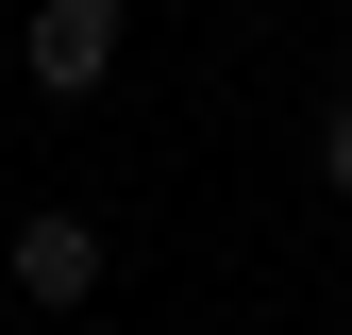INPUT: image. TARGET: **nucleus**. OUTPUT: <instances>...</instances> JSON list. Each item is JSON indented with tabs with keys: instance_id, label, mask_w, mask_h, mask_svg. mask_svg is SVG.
I'll list each match as a JSON object with an SVG mask.
<instances>
[{
	"instance_id": "nucleus-1",
	"label": "nucleus",
	"mask_w": 352,
	"mask_h": 335,
	"mask_svg": "<svg viewBox=\"0 0 352 335\" xmlns=\"http://www.w3.org/2000/svg\"><path fill=\"white\" fill-rule=\"evenodd\" d=\"M17 67L51 84V101H84V84L118 67V0H34V34H17Z\"/></svg>"
},
{
	"instance_id": "nucleus-2",
	"label": "nucleus",
	"mask_w": 352,
	"mask_h": 335,
	"mask_svg": "<svg viewBox=\"0 0 352 335\" xmlns=\"http://www.w3.org/2000/svg\"><path fill=\"white\" fill-rule=\"evenodd\" d=\"M17 302H101V218H17Z\"/></svg>"
},
{
	"instance_id": "nucleus-3",
	"label": "nucleus",
	"mask_w": 352,
	"mask_h": 335,
	"mask_svg": "<svg viewBox=\"0 0 352 335\" xmlns=\"http://www.w3.org/2000/svg\"><path fill=\"white\" fill-rule=\"evenodd\" d=\"M319 168H336V185H352V101H336V117H319Z\"/></svg>"
}]
</instances>
